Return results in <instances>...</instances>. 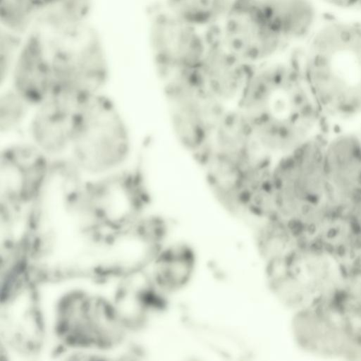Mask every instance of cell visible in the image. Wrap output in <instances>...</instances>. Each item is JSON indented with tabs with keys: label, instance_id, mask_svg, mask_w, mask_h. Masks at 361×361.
Instances as JSON below:
<instances>
[{
	"label": "cell",
	"instance_id": "cell-1",
	"mask_svg": "<svg viewBox=\"0 0 361 361\" xmlns=\"http://www.w3.org/2000/svg\"><path fill=\"white\" fill-rule=\"evenodd\" d=\"M281 56L255 67L236 106L274 159L320 134L324 117L297 52Z\"/></svg>",
	"mask_w": 361,
	"mask_h": 361
},
{
	"label": "cell",
	"instance_id": "cell-2",
	"mask_svg": "<svg viewBox=\"0 0 361 361\" xmlns=\"http://www.w3.org/2000/svg\"><path fill=\"white\" fill-rule=\"evenodd\" d=\"M297 51L305 78L324 117L361 116V20L329 18Z\"/></svg>",
	"mask_w": 361,
	"mask_h": 361
},
{
	"label": "cell",
	"instance_id": "cell-3",
	"mask_svg": "<svg viewBox=\"0 0 361 361\" xmlns=\"http://www.w3.org/2000/svg\"><path fill=\"white\" fill-rule=\"evenodd\" d=\"M192 156L212 192L233 207L247 202L267 184L275 161L236 107L227 110Z\"/></svg>",
	"mask_w": 361,
	"mask_h": 361
},
{
	"label": "cell",
	"instance_id": "cell-4",
	"mask_svg": "<svg viewBox=\"0 0 361 361\" xmlns=\"http://www.w3.org/2000/svg\"><path fill=\"white\" fill-rule=\"evenodd\" d=\"M51 68L54 94L81 104L104 92L109 78L106 53L87 22L59 29L36 28Z\"/></svg>",
	"mask_w": 361,
	"mask_h": 361
},
{
	"label": "cell",
	"instance_id": "cell-5",
	"mask_svg": "<svg viewBox=\"0 0 361 361\" xmlns=\"http://www.w3.org/2000/svg\"><path fill=\"white\" fill-rule=\"evenodd\" d=\"M325 140L319 134L274 161V216L289 226L308 228L331 212L324 175Z\"/></svg>",
	"mask_w": 361,
	"mask_h": 361
},
{
	"label": "cell",
	"instance_id": "cell-6",
	"mask_svg": "<svg viewBox=\"0 0 361 361\" xmlns=\"http://www.w3.org/2000/svg\"><path fill=\"white\" fill-rule=\"evenodd\" d=\"M132 150L128 124L114 100L104 92L78 107L68 157L85 177L123 168Z\"/></svg>",
	"mask_w": 361,
	"mask_h": 361
},
{
	"label": "cell",
	"instance_id": "cell-7",
	"mask_svg": "<svg viewBox=\"0 0 361 361\" xmlns=\"http://www.w3.org/2000/svg\"><path fill=\"white\" fill-rule=\"evenodd\" d=\"M172 130L192 155L209 140L228 108L209 90L197 66L161 80Z\"/></svg>",
	"mask_w": 361,
	"mask_h": 361
},
{
	"label": "cell",
	"instance_id": "cell-8",
	"mask_svg": "<svg viewBox=\"0 0 361 361\" xmlns=\"http://www.w3.org/2000/svg\"><path fill=\"white\" fill-rule=\"evenodd\" d=\"M215 28L223 44L252 66L274 59L289 47L279 21L262 0H233Z\"/></svg>",
	"mask_w": 361,
	"mask_h": 361
},
{
	"label": "cell",
	"instance_id": "cell-9",
	"mask_svg": "<svg viewBox=\"0 0 361 361\" xmlns=\"http://www.w3.org/2000/svg\"><path fill=\"white\" fill-rule=\"evenodd\" d=\"M213 29H202L183 20L161 3L153 6L149 11L148 40L161 80L197 66L209 49Z\"/></svg>",
	"mask_w": 361,
	"mask_h": 361
},
{
	"label": "cell",
	"instance_id": "cell-10",
	"mask_svg": "<svg viewBox=\"0 0 361 361\" xmlns=\"http://www.w3.org/2000/svg\"><path fill=\"white\" fill-rule=\"evenodd\" d=\"M51 159L30 141L6 144L0 154L1 207L30 209L49 177Z\"/></svg>",
	"mask_w": 361,
	"mask_h": 361
},
{
	"label": "cell",
	"instance_id": "cell-11",
	"mask_svg": "<svg viewBox=\"0 0 361 361\" xmlns=\"http://www.w3.org/2000/svg\"><path fill=\"white\" fill-rule=\"evenodd\" d=\"M326 197L331 212L346 216L361 202V137L343 131L326 138L323 155Z\"/></svg>",
	"mask_w": 361,
	"mask_h": 361
},
{
	"label": "cell",
	"instance_id": "cell-12",
	"mask_svg": "<svg viewBox=\"0 0 361 361\" xmlns=\"http://www.w3.org/2000/svg\"><path fill=\"white\" fill-rule=\"evenodd\" d=\"M298 345L322 356H348L353 338L343 310L331 300L299 310L293 322Z\"/></svg>",
	"mask_w": 361,
	"mask_h": 361
},
{
	"label": "cell",
	"instance_id": "cell-13",
	"mask_svg": "<svg viewBox=\"0 0 361 361\" xmlns=\"http://www.w3.org/2000/svg\"><path fill=\"white\" fill-rule=\"evenodd\" d=\"M80 104L49 94L33 108L26 126L28 141L51 159L67 157Z\"/></svg>",
	"mask_w": 361,
	"mask_h": 361
},
{
	"label": "cell",
	"instance_id": "cell-14",
	"mask_svg": "<svg viewBox=\"0 0 361 361\" xmlns=\"http://www.w3.org/2000/svg\"><path fill=\"white\" fill-rule=\"evenodd\" d=\"M256 66L234 54L219 40L216 28L197 68L212 94L228 108L236 107Z\"/></svg>",
	"mask_w": 361,
	"mask_h": 361
},
{
	"label": "cell",
	"instance_id": "cell-15",
	"mask_svg": "<svg viewBox=\"0 0 361 361\" xmlns=\"http://www.w3.org/2000/svg\"><path fill=\"white\" fill-rule=\"evenodd\" d=\"M8 82L33 108L49 95L51 73L49 59L39 32L30 30L23 41Z\"/></svg>",
	"mask_w": 361,
	"mask_h": 361
},
{
	"label": "cell",
	"instance_id": "cell-16",
	"mask_svg": "<svg viewBox=\"0 0 361 361\" xmlns=\"http://www.w3.org/2000/svg\"><path fill=\"white\" fill-rule=\"evenodd\" d=\"M274 13L290 47L305 43L319 22L315 0H262Z\"/></svg>",
	"mask_w": 361,
	"mask_h": 361
},
{
	"label": "cell",
	"instance_id": "cell-17",
	"mask_svg": "<svg viewBox=\"0 0 361 361\" xmlns=\"http://www.w3.org/2000/svg\"><path fill=\"white\" fill-rule=\"evenodd\" d=\"M92 5V0H53L35 11L31 29H59L87 22Z\"/></svg>",
	"mask_w": 361,
	"mask_h": 361
},
{
	"label": "cell",
	"instance_id": "cell-18",
	"mask_svg": "<svg viewBox=\"0 0 361 361\" xmlns=\"http://www.w3.org/2000/svg\"><path fill=\"white\" fill-rule=\"evenodd\" d=\"M233 0H163L161 3L183 20L204 30L216 27Z\"/></svg>",
	"mask_w": 361,
	"mask_h": 361
},
{
	"label": "cell",
	"instance_id": "cell-19",
	"mask_svg": "<svg viewBox=\"0 0 361 361\" xmlns=\"http://www.w3.org/2000/svg\"><path fill=\"white\" fill-rule=\"evenodd\" d=\"M33 110L16 92L9 86L0 94V133L8 135L26 127Z\"/></svg>",
	"mask_w": 361,
	"mask_h": 361
},
{
	"label": "cell",
	"instance_id": "cell-20",
	"mask_svg": "<svg viewBox=\"0 0 361 361\" xmlns=\"http://www.w3.org/2000/svg\"><path fill=\"white\" fill-rule=\"evenodd\" d=\"M20 35L1 27L0 32V84L1 87L8 77L23 43Z\"/></svg>",
	"mask_w": 361,
	"mask_h": 361
},
{
	"label": "cell",
	"instance_id": "cell-21",
	"mask_svg": "<svg viewBox=\"0 0 361 361\" xmlns=\"http://www.w3.org/2000/svg\"><path fill=\"white\" fill-rule=\"evenodd\" d=\"M326 7L338 11L354 9L356 0H315Z\"/></svg>",
	"mask_w": 361,
	"mask_h": 361
},
{
	"label": "cell",
	"instance_id": "cell-22",
	"mask_svg": "<svg viewBox=\"0 0 361 361\" xmlns=\"http://www.w3.org/2000/svg\"><path fill=\"white\" fill-rule=\"evenodd\" d=\"M30 3L32 4V6L34 8V13L35 11L39 6L44 5L53 0H28Z\"/></svg>",
	"mask_w": 361,
	"mask_h": 361
},
{
	"label": "cell",
	"instance_id": "cell-23",
	"mask_svg": "<svg viewBox=\"0 0 361 361\" xmlns=\"http://www.w3.org/2000/svg\"><path fill=\"white\" fill-rule=\"evenodd\" d=\"M354 9L361 12V0H356Z\"/></svg>",
	"mask_w": 361,
	"mask_h": 361
},
{
	"label": "cell",
	"instance_id": "cell-24",
	"mask_svg": "<svg viewBox=\"0 0 361 361\" xmlns=\"http://www.w3.org/2000/svg\"><path fill=\"white\" fill-rule=\"evenodd\" d=\"M359 134H360V135L361 137V129H360V131Z\"/></svg>",
	"mask_w": 361,
	"mask_h": 361
}]
</instances>
